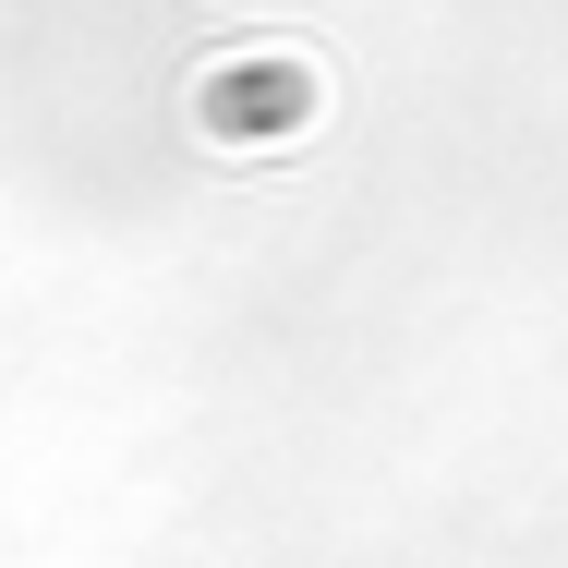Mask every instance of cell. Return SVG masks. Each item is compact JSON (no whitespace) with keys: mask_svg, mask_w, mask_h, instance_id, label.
Instances as JSON below:
<instances>
[{"mask_svg":"<svg viewBox=\"0 0 568 568\" xmlns=\"http://www.w3.org/2000/svg\"><path fill=\"white\" fill-rule=\"evenodd\" d=\"M315 61H291V49H242V61H219L206 85H194V121L219 133V145H266V133H303L315 121Z\"/></svg>","mask_w":568,"mask_h":568,"instance_id":"6da1fadb","label":"cell"}]
</instances>
